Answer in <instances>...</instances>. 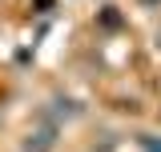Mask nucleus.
Returning a JSON list of instances; mask_svg holds the SVG:
<instances>
[{
  "instance_id": "1",
  "label": "nucleus",
  "mask_w": 161,
  "mask_h": 152,
  "mask_svg": "<svg viewBox=\"0 0 161 152\" xmlns=\"http://www.w3.org/2000/svg\"><path fill=\"white\" fill-rule=\"evenodd\" d=\"M57 148V120H44L40 128L24 136V152H53Z\"/></svg>"
},
{
  "instance_id": "2",
  "label": "nucleus",
  "mask_w": 161,
  "mask_h": 152,
  "mask_svg": "<svg viewBox=\"0 0 161 152\" xmlns=\"http://www.w3.org/2000/svg\"><path fill=\"white\" fill-rule=\"evenodd\" d=\"M149 152H161V144H153V148H149Z\"/></svg>"
}]
</instances>
